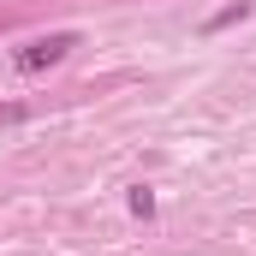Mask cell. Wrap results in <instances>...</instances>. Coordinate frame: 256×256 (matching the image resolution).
<instances>
[{"label": "cell", "instance_id": "1", "mask_svg": "<svg viewBox=\"0 0 256 256\" xmlns=\"http://www.w3.org/2000/svg\"><path fill=\"white\" fill-rule=\"evenodd\" d=\"M78 48V30H54V36H36V42H24V48H12V72H48V66H60L66 54Z\"/></svg>", "mask_w": 256, "mask_h": 256}, {"label": "cell", "instance_id": "2", "mask_svg": "<svg viewBox=\"0 0 256 256\" xmlns=\"http://www.w3.org/2000/svg\"><path fill=\"white\" fill-rule=\"evenodd\" d=\"M244 18H250V0H232V6H220V12H214V18H208L202 30L214 36V30H226V24H244Z\"/></svg>", "mask_w": 256, "mask_h": 256}, {"label": "cell", "instance_id": "3", "mask_svg": "<svg viewBox=\"0 0 256 256\" xmlns=\"http://www.w3.org/2000/svg\"><path fill=\"white\" fill-rule=\"evenodd\" d=\"M131 214H137V220H149V214H155V191H149V185H131Z\"/></svg>", "mask_w": 256, "mask_h": 256}, {"label": "cell", "instance_id": "4", "mask_svg": "<svg viewBox=\"0 0 256 256\" xmlns=\"http://www.w3.org/2000/svg\"><path fill=\"white\" fill-rule=\"evenodd\" d=\"M18 120H30V108H24V102H6V108H0V126H18Z\"/></svg>", "mask_w": 256, "mask_h": 256}]
</instances>
